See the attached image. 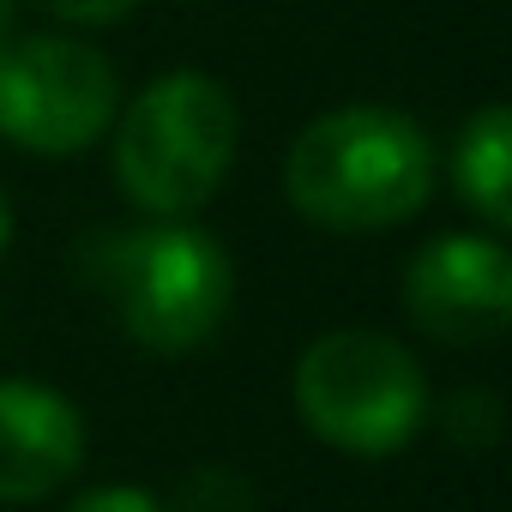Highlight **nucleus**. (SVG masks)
<instances>
[{"instance_id": "nucleus-10", "label": "nucleus", "mask_w": 512, "mask_h": 512, "mask_svg": "<svg viewBox=\"0 0 512 512\" xmlns=\"http://www.w3.org/2000/svg\"><path fill=\"white\" fill-rule=\"evenodd\" d=\"M440 428L452 446H470V452H488L500 440V398L488 386H464L440 404Z\"/></svg>"}, {"instance_id": "nucleus-3", "label": "nucleus", "mask_w": 512, "mask_h": 512, "mask_svg": "<svg viewBox=\"0 0 512 512\" xmlns=\"http://www.w3.org/2000/svg\"><path fill=\"white\" fill-rule=\"evenodd\" d=\"M241 151V109L211 73H163L151 79L109 127V169L133 211L145 217H193L205 211Z\"/></svg>"}, {"instance_id": "nucleus-7", "label": "nucleus", "mask_w": 512, "mask_h": 512, "mask_svg": "<svg viewBox=\"0 0 512 512\" xmlns=\"http://www.w3.org/2000/svg\"><path fill=\"white\" fill-rule=\"evenodd\" d=\"M85 464V416L49 380H0V506L61 494Z\"/></svg>"}, {"instance_id": "nucleus-11", "label": "nucleus", "mask_w": 512, "mask_h": 512, "mask_svg": "<svg viewBox=\"0 0 512 512\" xmlns=\"http://www.w3.org/2000/svg\"><path fill=\"white\" fill-rule=\"evenodd\" d=\"M31 7H43V13L61 19V25H85V31H97V25H121V19H133L145 0H31Z\"/></svg>"}, {"instance_id": "nucleus-14", "label": "nucleus", "mask_w": 512, "mask_h": 512, "mask_svg": "<svg viewBox=\"0 0 512 512\" xmlns=\"http://www.w3.org/2000/svg\"><path fill=\"white\" fill-rule=\"evenodd\" d=\"M7 247H13V199L0 193V260H7Z\"/></svg>"}, {"instance_id": "nucleus-5", "label": "nucleus", "mask_w": 512, "mask_h": 512, "mask_svg": "<svg viewBox=\"0 0 512 512\" xmlns=\"http://www.w3.org/2000/svg\"><path fill=\"white\" fill-rule=\"evenodd\" d=\"M121 115L115 61L79 37L19 31L0 43V139L31 157H79Z\"/></svg>"}, {"instance_id": "nucleus-6", "label": "nucleus", "mask_w": 512, "mask_h": 512, "mask_svg": "<svg viewBox=\"0 0 512 512\" xmlns=\"http://www.w3.org/2000/svg\"><path fill=\"white\" fill-rule=\"evenodd\" d=\"M404 314L434 344H494L512 320V253L488 229L428 235L404 260Z\"/></svg>"}, {"instance_id": "nucleus-1", "label": "nucleus", "mask_w": 512, "mask_h": 512, "mask_svg": "<svg viewBox=\"0 0 512 512\" xmlns=\"http://www.w3.org/2000/svg\"><path fill=\"white\" fill-rule=\"evenodd\" d=\"M73 272L115 314V326L151 356L205 350L235 308L229 247L187 217L103 223L79 235Z\"/></svg>"}, {"instance_id": "nucleus-13", "label": "nucleus", "mask_w": 512, "mask_h": 512, "mask_svg": "<svg viewBox=\"0 0 512 512\" xmlns=\"http://www.w3.org/2000/svg\"><path fill=\"white\" fill-rule=\"evenodd\" d=\"M19 7H25V0H0V43L19 37Z\"/></svg>"}, {"instance_id": "nucleus-4", "label": "nucleus", "mask_w": 512, "mask_h": 512, "mask_svg": "<svg viewBox=\"0 0 512 512\" xmlns=\"http://www.w3.org/2000/svg\"><path fill=\"white\" fill-rule=\"evenodd\" d=\"M290 386L302 428L350 458H392L428 422V374L416 350L374 326L320 332L296 356Z\"/></svg>"}, {"instance_id": "nucleus-9", "label": "nucleus", "mask_w": 512, "mask_h": 512, "mask_svg": "<svg viewBox=\"0 0 512 512\" xmlns=\"http://www.w3.org/2000/svg\"><path fill=\"white\" fill-rule=\"evenodd\" d=\"M175 512H253V482L229 464H193L175 488Z\"/></svg>"}, {"instance_id": "nucleus-2", "label": "nucleus", "mask_w": 512, "mask_h": 512, "mask_svg": "<svg viewBox=\"0 0 512 512\" xmlns=\"http://www.w3.org/2000/svg\"><path fill=\"white\" fill-rule=\"evenodd\" d=\"M284 193L314 229L332 235L404 229L434 199V139L416 115L386 103L326 109L290 139Z\"/></svg>"}, {"instance_id": "nucleus-8", "label": "nucleus", "mask_w": 512, "mask_h": 512, "mask_svg": "<svg viewBox=\"0 0 512 512\" xmlns=\"http://www.w3.org/2000/svg\"><path fill=\"white\" fill-rule=\"evenodd\" d=\"M452 187L482 217L488 235L512 223V115L506 103H482L452 139Z\"/></svg>"}, {"instance_id": "nucleus-12", "label": "nucleus", "mask_w": 512, "mask_h": 512, "mask_svg": "<svg viewBox=\"0 0 512 512\" xmlns=\"http://www.w3.org/2000/svg\"><path fill=\"white\" fill-rule=\"evenodd\" d=\"M67 512H169L151 488H133V482H109V488H91L79 494Z\"/></svg>"}]
</instances>
